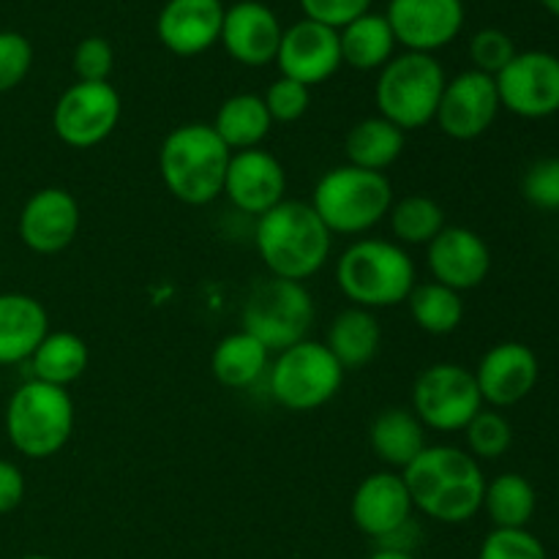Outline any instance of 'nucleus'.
<instances>
[{"mask_svg": "<svg viewBox=\"0 0 559 559\" xmlns=\"http://www.w3.org/2000/svg\"><path fill=\"white\" fill-rule=\"evenodd\" d=\"M413 506L440 524H464L484 508L486 478L478 459L456 445H426L402 469Z\"/></svg>", "mask_w": 559, "mask_h": 559, "instance_id": "nucleus-1", "label": "nucleus"}, {"mask_svg": "<svg viewBox=\"0 0 559 559\" xmlns=\"http://www.w3.org/2000/svg\"><path fill=\"white\" fill-rule=\"evenodd\" d=\"M254 243L271 276L304 284L328 262L333 235L311 202L282 200L257 218Z\"/></svg>", "mask_w": 559, "mask_h": 559, "instance_id": "nucleus-2", "label": "nucleus"}, {"mask_svg": "<svg viewBox=\"0 0 559 559\" xmlns=\"http://www.w3.org/2000/svg\"><path fill=\"white\" fill-rule=\"evenodd\" d=\"M233 151L211 123H183L158 147V175L178 202L200 207L222 197Z\"/></svg>", "mask_w": 559, "mask_h": 559, "instance_id": "nucleus-3", "label": "nucleus"}, {"mask_svg": "<svg viewBox=\"0 0 559 559\" xmlns=\"http://www.w3.org/2000/svg\"><path fill=\"white\" fill-rule=\"evenodd\" d=\"M336 284L349 304L377 311L407 304L418 278L413 257L396 240L360 238L336 260Z\"/></svg>", "mask_w": 559, "mask_h": 559, "instance_id": "nucleus-4", "label": "nucleus"}, {"mask_svg": "<svg viewBox=\"0 0 559 559\" xmlns=\"http://www.w3.org/2000/svg\"><path fill=\"white\" fill-rule=\"evenodd\" d=\"M5 437L25 459H52L74 435V399L66 388L27 380L5 404Z\"/></svg>", "mask_w": 559, "mask_h": 559, "instance_id": "nucleus-5", "label": "nucleus"}, {"mask_svg": "<svg viewBox=\"0 0 559 559\" xmlns=\"http://www.w3.org/2000/svg\"><path fill=\"white\" fill-rule=\"evenodd\" d=\"M393 205V186L385 173L342 164L317 180L311 207L331 235H366Z\"/></svg>", "mask_w": 559, "mask_h": 559, "instance_id": "nucleus-6", "label": "nucleus"}, {"mask_svg": "<svg viewBox=\"0 0 559 559\" xmlns=\"http://www.w3.org/2000/svg\"><path fill=\"white\" fill-rule=\"evenodd\" d=\"M445 82V69L435 55H393L377 76V112H380V118L399 126L404 134L424 129L435 120Z\"/></svg>", "mask_w": 559, "mask_h": 559, "instance_id": "nucleus-7", "label": "nucleus"}, {"mask_svg": "<svg viewBox=\"0 0 559 559\" xmlns=\"http://www.w3.org/2000/svg\"><path fill=\"white\" fill-rule=\"evenodd\" d=\"M314 298L306 284L267 276L251 287L243 304V331L260 338L271 353L306 342L314 325Z\"/></svg>", "mask_w": 559, "mask_h": 559, "instance_id": "nucleus-8", "label": "nucleus"}, {"mask_svg": "<svg viewBox=\"0 0 559 559\" xmlns=\"http://www.w3.org/2000/svg\"><path fill=\"white\" fill-rule=\"evenodd\" d=\"M271 396L289 413H311L325 407L342 391L344 369L322 342L295 344L278 353L267 369Z\"/></svg>", "mask_w": 559, "mask_h": 559, "instance_id": "nucleus-9", "label": "nucleus"}, {"mask_svg": "<svg viewBox=\"0 0 559 559\" xmlns=\"http://www.w3.org/2000/svg\"><path fill=\"white\" fill-rule=\"evenodd\" d=\"M484 409L473 369L462 364H431L415 377L413 413L420 424L440 435L467 429Z\"/></svg>", "mask_w": 559, "mask_h": 559, "instance_id": "nucleus-10", "label": "nucleus"}, {"mask_svg": "<svg viewBox=\"0 0 559 559\" xmlns=\"http://www.w3.org/2000/svg\"><path fill=\"white\" fill-rule=\"evenodd\" d=\"M120 93L109 82H80L66 87L52 109V131L74 151L96 147L118 129Z\"/></svg>", "mask_w": 559, "mask_h": 559, "instance_id": "nucleus-11", "label": "nucleus"}, {"mask_svg": "<svg viewBox=\"0 0 559 559\" xmlns=\"http://www.w3.org/2000/svg\"><path fill=\"white\" fill-rule=\"evenodd\" d=\"M500 107L524 120H544L559 112V58L544 49L516 52L495 76Z\"/></svg>", "mask_w": 559, "mask_h": 559, "instance_id": "nucleus-12", "label": "nucleus"}, {"mask_svg": "<svg viewBox=\"0 0 559 559\" xmlns=\"http://www.w3.org/2000/svg\"><path fill=\"white\" fill-rule=\"evenodd\" d=\"M495 76L469 69L445 82L435 123L451 140L469 142L484 136L500 115Z\"/></svg>", "mask_w": 559, "mask_h": 559, "instance_id": "nucleus-13", "label": "nucleus"}, {"mask_svg": "<svg viewBox=\"0 0 559 559\" xmlns=\"http://www.w3.org/2000/svg\"><path fill=\"white\" fill-rule=\"evenodd\" d=\"M396 44L407 52L435 55L464 27L462 0H391L385 14Z\"/></svg>", "mask_w": 559, "mask_h": 559, "instance_id": "nucleus-14", "label": "nucleus"}, {"mask_svg": "<svg viewBox=\"0 0 559 559\" xmlns=\"http://www.w3.org/2000/svg\"><path fill=\"white\" fill-rule=\"evenodd\" d=\"M82 211L71 191L47 186L27 197L20 211V238L33 254H60L80 233Z\"/></svg>", "mask_w": 559, "mask_h": 559, "instance_id": "nucleus-15", "label": "nucleus"}, {"mask_svg": "<svg viewBox=\"0 0 559 559\" xmlns=\"http://www.w3.org/2000/svg\"><path fill=\"white\" fill-rule=\"evenodd\" d=\"M222 194L227 197L235 211L260 218L262 213L287 200L284 197L287 194L284 164L271 151H262V147L233 153L227 175H224Z\"/></svg>", "mask_w": 559, "mask_h": 559, "instance_id": "nucleus-16", "label": "nucleus"}, {"mask_svg": "<svg viewBox=\"0 0 559 559\" xmlns=\"http://www.w3.org/2000/svg\"><path fill=\"white\" fill-rule=\"evenodd\" d=\"M484 404L491 409H506L524 402L540 380L538 355L522 342H500L480 358L473 371Z\"/></svg>", "mask_w": 559, "mask_h": 559, "instance_id": "nucleus-17", "label": "nucleus"}, {"mask_svg": "<svg viewBox=\"0 0 559 559\" xmlns=\"http://www.w3.org/2000/svg\"><path fill=\"white\" fill-rule=\"evenodd\" d=\"M276 63L282 76L300 85H322L342 69V44L338 31L314 20H300L284 31Z\"/></svg>", "mask_w": 559, "mask_h": 559, "instance_id": "nucleus-18", "label": "nucleus"}, {"mask_svg": "<svg viewBox=\"0 0 559 559\" xmlns=\"http://www.w3.org/2000/svg\"><path fill=\"white\" fill-rule=\"evenodd\" d=\"M413 511L415 506L407 484L402 473H393V469H382L360 480L353 495V506H349L355 527L377 544L413 522Z\"/></svg>", "mask_w": 559, "mask_h": 559, "instance_id": "nucleus-19", "label": "nucleus"}, {"mask_svg": "<svg viewBox=\"0 0 559 559\" xmlns=\"http://www.w3.org/2000/svg\"><path fill=\"white\" fill-rule=\"evenodd\" d=\"M431 278L456 293L480 287L491 271V249L475 229L445 227L426 246Z\"/></svg>", "mask_w": 559, "mask_h": 559, "instance_id": "nucleus-20", "label": "nucleus"}, {"mask_svg": "<svg viewBox=\"0 0 559 559\" xmlns=\"http://www.w3.org/2000/svg\"><path fill=\"white\" fill-rule=\"evenodd\" d=\"M284 27L273 9L260 0H240L224 11L222 38L229 58L249 69H260L276 60Z\"/></svg>", "mask_w": 559, "mask_h": 559, "instance_id": "nucleus-21", "label": "nucleus"}, {"mask_svg": "<svg viewBox=\"0 0 559 559\" xmlns=\"http://www.w3.org/2000/svg\"><path fill=\"white\" fill-rule=\"evenodd\" d=\"M222 0H167L158 11V41L178 58L207 52L222 38Z\"/></svg>", "mask_w": 559, "mask_h": 559, "instance_id": "nucleus-22", "label": "nucleus"}, {"mask_svg": "<svg viewBox=\"0 0 559 559\" xmlns=\"http://www.w3.org/2000/svg\"><path fill=\"white\" fill-rule=\"evenodd\" d=\"M47 333V309L33 295L0 293V366L31 360Z\"/></svg>", "mask_w": 559, "mask_h": 559, "instance_id": "nucleus-23", "label": "nucleus"}, {"mask_svg": "<svg viewBox=\"0 0 559 559\" xmlns=\"http://www.w3.org/2000/svg\"><path fill=\"white\" fill-rule=\"evenodd\" d=\"M369 445L385 467L404 469L426 451V426L413 409H382L369 429Z\"/></svg>", "mask_w": 559, "mask_h": 559, "instance_id": "nucleus-24", "label": "nucleus"}, {"mask_svg": "<svg viewBox=\"0 0 559 559\" xmlns=\"http://www.w3.org/2000/svg\"><path fill=\"white\" fill-rule=\"evenodd\" d=\"M325 347L331 349V355L344 371L364 369L377 358L382 347L380 320L374 317V311L349 306V309L338 311L333 317L331 328H328Z\"/></svg>", "mask_w": 559, "mask_h": 559, "instance_id": "nucleus-25", "label": "nucleus"}, {"mask_svg": "<svg viewBox=\"0 0 559 559\" xmlns=\"http://www.w3.org/2000/svg\"><path fill=\"white\" fill-rule=\"evenodd\" d=\"M267 369H271V349L260 338L246 333L243 328L224 336L213 347L211 371L218 385L229 388V391L251 388Z\"/></svg>", "mask_w": 559, "mask_h": 559, "instance_id": "nucleus-26", "label": "nucleus"}, {"mask_svg": "<svg viewBox=\"0 0 559 559\" xmlns=\"http://www.w3.org/2000/svg\"><path fill=\"white\" fill-rule=\"evenodd\" d=\"M211 126L218 134V140L229 151L238 153L260 147L265 142V136L271 134L273 120L267 115L262 96H257V93H235L227 102H222Z\"/></svg>", "mask_w": 559, "mask_h": 559, "instance_id": "nucleus-27", "label": "nucleus"}, {"mask_svg": "<svg viewBox=\"0 0 559 559\" xmlns=\"http://www.w3.org/2000/svg\"><path fill=\"white\" fill-rule=\"evenodd\" d=\"M404 147H407V134L380 115L358 120L344 140L347 164L371 173H385L388 167H393L402 158Z\"/></svg>", "mask_w": 559, "mask_h": 559, "instance_id": "nucleus-28", "label": "nucleus"}, {"mask_svg": "<svg viewBox=\"0 0 559 559\" xmlns=\"http://www.w3.org/2000/svg\"><path fill=\"white\" fill-rule=\"evenodd\" d=\"M87 364H91V353H87L85 338L71 331H49L31 355L33 380L58 388L74 385L85 374Z\"/></svg>", "mask_w": 559, "mask_h": 559, "instance_id": "nucleus-29", "label": "nucleus"}, {"mask_svg": "<svg viewBox=\"0 0 559 559\" xmlns=\"http://www.w3.org/2000/svg\"><path fill=\"white\" fill-rule=\"evenodd\" d=\"M342 63L355 71H380L396 49V36L385 14H364L338 31Z\"/></svg>", "mask_w": 559, "mask_h": 559, "instance_id": "nucleus-30", "label": "nucleus"}, {"mask_svg": "<svg viewBox=\"0 0 559 559\" xmlns=\"http://www.w3.org/2000/svg\"><path fill=\"white\" fill-rule=\"evenodd\" d=\"M538 495L535 486L519 473H502L495 480H486L484 508L491 524L500 530H524L535 516Z\"/></svg>", "mask_w": 559, "mask_h": 559, "instance_id": "nucleus-31", "label": "nucleus"}, {"mask_svg": "<svg viewBox=\"0 0 559 559\" xmlns=\"http://www.w3.org/2000/svg\"><path fill=\"white\" fill-rule=\"evenodd\" d=\"M407 306L415 325L424 333H429V336H448L464 320L462 293H456V289L445 287L440 282L415 284L407 298Z\"/></svg>", "mask_w": 559, "mask_h": 559, "instance_id": "nucleus-32", "label": "nucleus"}, {"mask_svg": "<svg viewBox=\"0 0 559 559\" xmlns=\"http://www.w3.org/2000/svg\"><path fill=\"white\" fill-rule=\"evenodd\" d=\"M388 222L399 246H429L448 227L442 205L426 194H407L402 200H393Z\"/></svg>", "mask_w": 559, "mask_h": 559, "instance_id": "nucleus-33", "label": "nucleus"}, {"mask_svg": "<svg viewBox=\"0 0 559 559\" xmlns=\"http://www.w3.org/2000/svg\"><path fill=\"white\" fill-rule=\"evenodd\" d=\"M467 453L478 462H495L513 445V426L500 409H480L464 429Z\"/></svg>", "mask_w": 559, "mask_h": 559, "instance_id": "nucleus-34", "label": "nucleus"}, {"mask_svg": "<svg viewBox=\"0 0 559 559\" xmlns=\"http://www.w3.org/2000/svg\"><path fill=\"white\" fill-rule=\"evenodd\" d=\"M478 559H549L538 535L524 530L495 527L480 544Z\"/></svg>", "mask_w": 559, "mask_h": 559, "instance_id": "nucleus-35", "label": "nucleus"}, {"mask_svg": "<svg viewBox=\"0 0 559 559\" xmlns=\"http://www.w3.org/2000/svg\"><path fill=\"white\" fill-rule=\"evenodd\" d=\"M513 58H516V44L500 27H484L469 41V60L480 74L497 76Z\"/></svg>", "mask_w": 559, "mask_h": 559, "instance_id": "nucleus-36", "label": "nucleus"}, {"mask_svg": "<svg viewBox=\"0 0 559 559\" xmlns=\"http://www.w3.org/2000/svg\"><path fill=\"white\" fill-rule=\"evenodd\" d=\"M262 102H265L273 123H295V120H300L309 112L311 87L300 85V82L289 80V76H278V80L267 85Z\"/></svg>", "mask_w": 559, "mask_h": 559, "instance_id": "nucleus-37", "label": "nucleus"}, {"mask_svg": "<svg viewBox=\"0 0 559 559\" xmlns=\"http://www.w3.org/2000/svg\"><path fill=\"white\" fill-rule=\"evenodd\" d=\"M33 66V44L16 31H0V93L25 82Z\"/></svg>", "mask_w": 559, "mask_h": 559, "instance_id": "nucleus-38", "label": "nucleus"}, {"mask_svg": "<svg viewBox=\"0 0 559 559\" xmlns=\"http://www.w3.org/2000/svg\"><path fill=\"white\" fill-rule=\"evenodd\" d=\"M522 194L538 211H559V158H538L522 178Z\"/></svg>", "mask_w": 559, "mask_h": 559, "instance_id": "nucleus-39", "label": "nucleus"}, {"mask_svg": "<svg viewBox=\"0 0 559 559\" xmlns=\"http://www.w3.org/2000/svg\"><path fill=\"white\" fill-rule=\"evenodd\" d=\"M71 69L80 82H109L115 69L112 44L102 36L82 38L71 55Z\"/></svg>", "mask_w": 559, "mask_h": 559, "instance_id": "nucleus-40", "label": "nucleus"}, {"mask_svg": "<svg viewBox=\"0 0 559 559\" xmlns=\"http://www.w3.org/2000/svg\"><path fill=\"white\" fill-rule=\"evenodd\" d=\"M300 9H304L306 20L342 31L353 20L369 14L371 0H300Z\"/></svg>", "mask_w": 559, "mask_h": 559, "instance_id": "nucleus-41", "label": "nucleus"}, {"mask_svg": "<svg viewBox=\"0 0 559 559\" xmlns=\"http://www.w3.org/2000/svg\"><path fill=\"white\" fill-rule=\"evenodd\" d=\"M25 500V475L9 459H0V516L16 511Z\"/></svg>", "mask_w": 559, "mask_h": 559, "instance_id": "nucleus-42", "label": "nucleus"}, {"mask_svg": "<svg viewBox=\"0 0 559 559\" xmlns=\"http://www.w3.org/2000/svg\"><path fill=\"white\" fill-rule=\"evenodd\" d=\"M369 559H415L413 551H399V549H377Z\"/></svg>", "mask_w": 559, "mask_h": 559, "instance_id": "nucleus-43", "label": "nucleus"}, {"mask_svg": "<svg viewBox=\"0 0 559 559\" xmlns=\"http://www.w3.org/2000/svg\"><path fill=\"white\" fill-rule=\"evenodd\" d=\"M540 5H544V9L549 11V14L559 16V0H540Z\"/></svg>", "mask_w": 559, "mask_h": 559, "instance_id": "nucleus-44", "label": "nucleus"}, {"mask_svg": "<svg viewBox=\"0 0 559 559\" xmlns=\"http://www.w3.org/2000/svg\"><path fill=\"white\" fill-rule=\"evenodd\" d=\"M20 559H52V557H47V555H27V557H20Z\"/></svg>", "mask_w": 559, "mask_h": 559, "instance_id": "nucleus-45", "label": "nucleus"}, {"mask_svg": "<svg viewBox=\"0 0 559 559\" xmlns=\"http://www.w3.org/2000/svg\"><path fill=\"white\" fill-rule=\"evenodd\" d=\"M0 391H3V374H0Z\"/></svg>", "mask_w": 559, "mask_h": 559, "instance_id": "nucleus-46", "label": "nucleus"}]
</instances>
